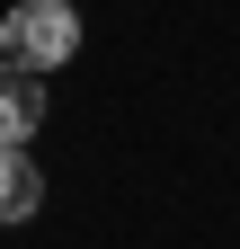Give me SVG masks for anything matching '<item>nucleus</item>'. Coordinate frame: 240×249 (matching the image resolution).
<instances>
[{"instance_id": "nucleus-2", "label": "nucleus", "mask_w": 240, "mask_h": 249, "mask_svg": "<svg viewBox=\"0 0 240 249\" xmlns=\"http://www.w3.org/2000/svg\"><path fill=\"white\" fill-rule=\"evenodd\" d=\"M36 124H45V80L0 53V142H27Z\"/></svg>"}, {"instance_id": "nucleus-3", "label": "nucleus", "mask_w": 240, "mask_h": 249, "mask_svg": "<svg viewBox=\"0 0 240 249\" xmlns=\"http://www.w3.org/2000/svg\"><path fill=\"white\" fill-rule=\"evenodd\" d=\"M36 205H45V178H36V160H27L18 142H0V223H27Z\"/></svg>"}, {"instance_id": "nucleus-1", "label": "nucleus", "mask_w": 240, "mask_h": 249, "mask_svg": "<svg viewBox=\"0 0 240 249\" xmlns=\"http://www.w3.org/2000/svg\"><path fill=\"white\" fill-rule=\"evenodd\" d=\"M0 53L27 62V71H63V62L80 53V18H71V0H18V9L0 18Z\"/></svg>"}]
</instances>
